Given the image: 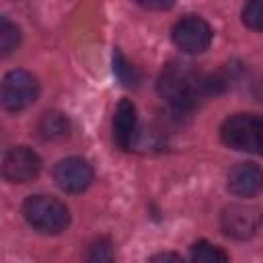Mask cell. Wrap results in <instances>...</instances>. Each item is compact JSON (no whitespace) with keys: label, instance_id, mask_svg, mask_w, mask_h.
I'll use <instances>...</instances> for the list:
<instances>
[{"label":"cell","instance_id":"cell-8","mask_svg":"<svg viewBox=\"0 0 263 263\" xmlns=\"http://www.w3.org/2000/svg\"><path fill=\"white\" fill-rule=\"evenodd\" d=\"M53 181L66 193H80L92 183V166L80 156H68L55 164Z\"/></svg>","mask_w":263,"mask_h":263},{"label":"cell","instance_id":"cell-14","mask_svg":"<svg viewBox=\"0 0 263 263\" xmlns=\"http://www.w3.org/2000/svg\"><path fill=\"white\" fill-rule=\"evenodd\" d=\"M242 23L253 31H263V0H247L245 2Z\"/></svg>","mask_w":263,"mask_h":263},{"label":"cell","instance_id":"cell-12","mask_svg":"<svg viewBox=\"0 0 263 263\" xmlns=\"http://www.w3.org/2000/svg\"><path fill=\"white\" fill-rule=\"evenodd\" d=\"M191 259L199 261V263H222V261H228L230 257L220 247H216L208 240H197L191 247Z\"/></svg>","mask_w":263,"mask_h":263},{"label":"cell","instance_id":"cell-3","mask_svg":"<svg viewBox=\"0 0 263 263\" xmlns=\"http://www.w3.org/2000/svg\"><path fill=\"white\" fill-rule=\"evenodd\" d=\"M220 138L232 150L263 154V117L255 113L230 115L220 127Z\"/></svg>","mask_w":263,"mask_h":263},{"label":"cell","instance_id":"cell-11","mask_svg":"<svg viewBox=\"0 0 263 263\" xmlns=\"http://www.w3.org/2000/svg\"><path fill=\"white\" fill-rule=\"evenodd\" d=\"M37 134L45 142L64 140L70 134V121L60 111H45L37 121Z\"/></svg>","mask_w":263,"mask_h":263},{"label":"cell","instance_id":"cell-5","mask_svg":"<svg viewBox=\"0 0 263 263\" xmlns=\"http://www.w3.org/2000/svg\"><path fill=\"white\" fill-rule=\"evenodd\" d=\"M263 224V214L255 205L245 203H232L224 208L220 216V228L226 236L236 240H247L257 234V230Z\"/></svg>","mask_w":263,"mask_h":263},{"label":"cell","instance_id":"cell-18","mask_svg":"<svg viewBox=\"0 0 263 263\" xmlns=\"http://www.w3.org/2000/svg\"><path fill=\"white\" fill-rule=\"evenodd\" d=\"M152 261H183L181 255H175V253H160V255H154Z\"/></svg>","mask_w":263,"mask_h":263},{"label":"cell","instance_id":"cell-1","mask_svg":"<svg viewBox=\"0 0 263 263\" xmlns=\"http://www.w3.org/2000/svg\"><path fill=\"white\" fill-rule=\"evenodd\" d=\"M158 95L175 109H193L199 101L216 92L214 80L187 62H171L158 76Z\"/></svg>","mask_w":263,"mask_h":263},{"label":"cell","instance_id":"cell-7","mask_svg":"<svg viewBox=\"0 0 263 263\" xmlns=\"http://www.w3.org/2000/svg\"><path fill=\"white\" fill-rule=\"evenodd\" d=\"M41 171V158L27 146H16L2 156V177L8 183H29Z\"/></svg>","mask_w":263,"mask_h":263},{"label":"cell","instance_id":"cell-6","mask_svg":"<svg viewBox=\"0 0 263 263\" xmlns=\"http://www.w3.org/2000/svg\"><path fill=\"white\" fill-rule=\"evenodd\" d=\"M214 31L201 16H185L173 27V43L185 53H201L210 47Z\"/></svg>","mask_w":263,"mask_h":263},{"label":"cell","instance_id":"cell-15","mask_svg":"<svg viewBox=\"0 0 263 263\" xmlns=\"http://www.w3.org/2000/svg\"><path fill=\"white\" fill-rule=\"evenodd\" d=\"M113 72L117 74V78H119L125 86H138V82H140L138 72L125 62V58H123L121 51H117V49H115V53H113Z\"/></svg>","mask_w":263,"mask_h":263},{"label":"cell","instance_id":"cell-10","mask_svg":"<svg viewBox=\"0 0 263 263\" xmlns=\"http://www.w3.org/2000/svg\"><path fill=\"white\" fill-rule=\"evenodd\" d=\"M226 185L236 197H253L263 189V168L255 162H238L228 171Z\"/></svg>","mask_w":263,"mask_h":263},{"label":"cell","instance_id":"cell-16","mask_svg":"<svg viewBox=\"0 0 263 263\" xmlns=\"http://www.w3.org/2000/svg\"><path fill=\"white\" fill-rule=\"evenodd\" d=\"M115 255H113V247L107 238H99L95 240L90 247H88V253H86V259L88 261H111Z\"/></svg>","mask_w":263,"mask_h":263},{"label":"cell","instance_id":"cell-4","mask_svg":"<svg viewBox=\"0 0 263 263\" xmlns=\"http://www.w3.org/2000/svg\"><path fill=\"white\" fill-rule=\"evenodd\" d=\"M39 95L37 78L27 70H10L2 80V107L6 111H23L27 109Z\"/></svg>","mask_w":263,"mask_h":263},{"label":"cell","instance_id":"cell-9","mask_svg":"<svg viewBox=\"0 0 263 263\" xmlns=\"http://www.w3.org/2000/svg\"><path fill=\"white\" fill-rule=\"evenodd\" d=\"M138 140V113L129 99H121L113 115V142L121 150H132Z\"/></svg>","mask_w":263,"mask_h":263},{"label":"cell","instance_id":"cell-17","mask_svg":"<svg viewBox=\"0 0 263 263\" xmlns=\"http://www.w3.org/2000/svg\"><path fill=\"white\" fill-rule=\"evenodd\" d=\"M136 2L148 10H166L175 4V0H136Z\"/></svg>","mask_w":263,"mask_h":263},{"label":"cell","instance_id":"cell-13","mask_svg":"<svg viewBox=\"0 0 263 263\" xmlns=\"http://www.w3.org/2000/svg\"><path fill=\"white\" fill-rule=\"evenodd\" d=\"M18 43H21V29L12 25L8 18H2L0 21V53L8 55L18 47Z\"/></svg>","mask_w":263,"mask_h":263},{"label":"cell","instance_id":"cell-2","mask_svg":"<svg viewBox=\"0 0 263 263\" xmlns=\"http://www.w3.org/2000/svg\"><path fill=\"white\" fill-rule=\"evenodd\" d=\"M27 224L41 234H60L70 224L68 208L51 195H31L23 203Z\"/></svg>","mask_w":263,"mask_h":263}]
</instances>
